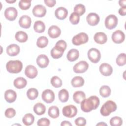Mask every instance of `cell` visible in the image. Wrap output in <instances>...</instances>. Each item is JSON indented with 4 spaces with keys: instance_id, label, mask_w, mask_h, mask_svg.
<instances>
[{
    "instance_id": "6da1fadb",
    "label": "cell",
    "mask_w": 126,
    "mask_h": 126,
    "mask_svg": "<svg viewBox=\"0 0 126 126\" xmlns=\"http://www.w3.org/2000/svg\"><path fill=\"white\" fill-rule=\"evenodd\" d=\"M117 106L115 102L112 100H108L105 102L100 108V114L103 116H108L112 112H115Z\"/></svg>"
},
{
    "instance_id": "7a4b0ae2",
    "label": "cell",
    "mask_w": 126,
    "mask_h": 126,
    "mask_svg": "<svg viewBox=\"0 0 126 126\" xmlns=\"http://www.w3.org/2000/svg\"><path fill=\"white\" fill-rule=\"evenodd\" d=\"M7 70L12 73H18L23 68V63L19 60H10L6 64Z\"/></svg>"
},
{
    "instance_id": "3957f363",
    "label": "cell",
    "mask_w": 126,
    "mask_h": 126,
    "mask_svg": "<svg viewBox=\"0 0 126 126\" xmlns=\"http://www.w3.org/2000/svg\"><path fill=\"white\" fill-rule=\"evenodd\" d=\"M89 37L85 32H80L74 36L72 39V42L75 45H80L88 42Z\"/></svg>"
},
{
    "instance_id": "277c9868",
    "label": "cell",
    "mask_w": 126,
    "mask_h": 126,
    "mask_svg": "<svg viewBox=\"0 0 126 126\" xmlns=\"http://www.w3.org/2000/svg\"><path fill=\"white\" fill-rule=\"evenodd\" d=\"M88 57L90 61L94 63H97L100 60L101 54L100 51L96 48H91L88 52Z\"/></svg>"
},
{
    "instance_id": "5b68a950",
    "label": "cell",
    "mask_w": 126,
    "mask_h": 126,
    "mask_svg": "<svg viewBox=\"0 0 126 126\" xmlns=\"http://www.w3.org/2000/svg\"><path fill=\"white\" fill-rule=\"evenodd\" d=\"M81 108L84 112H90L92 110L96 109L94 104L90 97L87 99H84L81 102Z\"/></svg>"
},
{
    "instance_id": "8992f818",
    "label": "cell",
    "mask_w": 126,
    "mask_h": 126,
    "mask_svg": "<svg viewBox=\"0 0 126 126\" xmlns=\"http://www.w3.org/2000/svg\"><path fill=\"white\" fill-rule=\"evenodd\" d=\"M63 116L66 117L71 118L75 116L77 113V109L73 105H68L64 106L62 109Z\"/></svg>"
},
{
    "instance_id": "52a82bcc",
    "label": "cell",
    "mask_w": 126,
    "mask_h": 126,
    "mask_svg": "<svg viewBox=\"0 0 126 126\" xmlns=\"http://www.w3.org/2000/svg\"><path fill=\"white\" fill-rule=\"evenodd\" d=\"M118 22V20L117 16L114 14H110L105 18V26L107 29L112 30L117 26Z\"/></svg>"
},
{
    "instance_id": "ba28073f",
    "label": "cell",
    "mask_w": 126,
    "mask_h": 126,
    "mask_svg": "<svg viewBox=\"0 0 126 126\" xmlns=\"http://www.w3.org/2000/svg\"><path fill=\"white\" fill-rule=\"evenodd\" d=\"M89 68V64L85 61H81L76 63L73 66V69L74 72L82 73L85 72Z\"/></svg>"
},
{
    "instance_id": "9c48e42d",
    "label": "cell",
    "mask_w": 126,
    "mask_h": 126,
    "mask_svg": "<svg viewBox=\"0 0 126 126\" xmlns=\"http://www.w3.org/2000/svg\"><path fill=\"white\" fill-rule=\"evenodd\" d=\"M42 100L47 103H51L54 101L55 94L50 89H46L43 91L41 94Z\"/></svg>"
},
{
    "instance_id": "30bf717a",
    "label": "cell",
    "mask_w": 126,
    "mask_h": 126,
    "mask_svg": "<svg viewBox=\"0 0 126 126\" xmlns=\"http://www.w3.org/2000/svg\"><path fill=\"white\" fill-rule=\"evenodd\" d=\"M4 14L6 19L9 21H12L17 18L18 11L14 7H9L5 10Z\"/></svg>"
},
{
    "instance_id": "8fae6325",
    "label": "cell",
    "mask_w": 126,
    "mask_h": 126,
    "mask_svg": "<svg viewBox=\"0 0 126 126\" xmlns=\"http://www.w3.org/2000/svg\"><path fill=\"white\" fill-rule=\"evenodd\" d=\"M86 20L89 25L94 26L98 24L100 21V18L97 14L94 12H91L87 16Z\"/></svg>"
},
{
    "instance_id": "7c38bea8",
    "label": "cell",
    "mask_w": 126,
    "mask_h": 126,
    "mask_svg": "<svg viewBox=\"0 0 126 126\" xmlns=\"http://www.w3.org/2000/svg\"><path fill=\"white\" fill-rule=\"evenodd\" d=\"M46 13V9L44 6L41 4H37L34 6L32 9L33 15L37 17H43Z\"/></svg>"
},
{
    "instance_id": "4fadbf2b",
    "label": "cell",
    "mask_w": 126,
    "mask_h": 126,
    "mask_svg": "<svg viewBox=\"0 0 126 126\" xmlns=\"http://www.w3.org/2000/svg\"><path fill=\"white\" fill-rule=\"evenodd\" d=\"M125 38L124 33L121 30L115 31L112 35V39L113 41L117 44L122 43Z\"/></svg>"
},
{
    "instance_id": "5bb4252c",
    "label": "cell",
    "mask_w": 126,
    "mask_h": 126,
    "mask_svg": "<svg viewBox=\"0 0 126 126\" xmlns=\"http://www.w3.org/2000/svg\"><path fill=\"white\" fill-rule=\"evenodd\" d=\"M36 63L40 68H45L47 67L49 64V60L46 55L41 54L37 57L36 59Z\"/></svg>"
},
{
    "instance_id": "9a60e30c",
    "label": "cell",
    "mask_w": 126,
    "mask_h": 126,
    "mask_svg": "<svg viewBox=\"0 0 126 126\" xmlns=\"http://www.w3.org/2000/svg\"><path fill=\"white\" fill-rule=\"evenodd\" d=\"M38 73L37 68L32 65H28L26 67L25 70V74L27 77L29 78H35Z\"/></svg>"
},
{
    "instance_id": "2e32d148",
    "label": "cell",
    "mask_w": 126,
    "mask_h": 126,
    "mask_svg": "<svg viewBox=\"0 0 126 126\" xmlns=\"http://www.w3.org/2000/svg\"><path fill=\"white\" fill-rule=\"evenodd\" d=\"M99 69L100 73L105 76H110L113 72L112 66L107 63H102L100 65Z\"/></svg>"
},
{
    "instance_id": "e0dca14e",
    "label": "cell",
    "mask_w": 126,
    "mask_h": 126,
    "mask_svg": "<svg viewBox=\"0 0 126 126\" xmlns=\"http://www.w3.org/2000/svg\"><path fill=\"white\" fill-rule=\"evenodd\" d=\"M32 23L31 18L26 15L22 16L19 20V24L21 27L24 29H28L30 27Z\"/></svg>"
},
{
    "instance_id": "ac0fdd59",
    "label": "cell",
    "mask_w": 126,
    "mask_h": 126,
    "mask_svg": "<svg viewBox=\"0 0 126 126\" xmlns=\"http://www.w3.org/2000/svg\"><path fill=\"white\" fill-rule=\"evenodd\" d=\"M20 47L16 44H10L6 48V53L9 56H17L20 53Z\"/></svg>"
},
{
    "instance_id": "d6986e66",
    "label": "cell",
    "mask_w": 126,
    "mask_h": 126,
    "mask_svg": "<svg viewBox=\"0 0 126 126\" xmlns=\"http://www.w3.org/2000/svg\"><path fill=\"white\" fill-rule=\"evenodd\" d=\"M64 52V50L63 48L58 45H55L51 50L50 53L53 58L57 59L61 58L63 56Z\"/></svg>"
},
{
    "instance_id": "ffe728a7",
    "label": "cell",
    "mask_w": 126,
    "mask_h": 126,
    "mask_svg": "<svg viewBox=\"0 0 126 126\" xmlns=\"http://www.w3.org/2000/svg\"><path fill=\"white\" fill-rule=\"evenodd\" d=\"M55 15L57 19L61 20H64L68 15V10L63 7H59L56 9Z\"/></svg>"
},
{
    "instance_id": "44dd1931",
    "label": "cell",
    "mask_w": 126,
    "mask_h": 126,
    "mask_svg": "<svg viewBox=\"0 0 126 126\" xmlns=\"http://www.w3.org/2000/svg\"><path fill=\"white\" fill-rule=\"evenodd\" d=\"M48 33L50 37L52 38H56L60 35L61 31L60 28L57 26L52 25L49 28L48 30Z\"/></svg>"
},
{
    "instance_id": "7402d4cb",
    "label": "cell",
    "mask_w": 126,
    "mask_h": 126,
    "mask_svg": "<svg viewBox=\"0 0 126 126\" xmlns=\"http://www.w3.org/2000/svg\"><path fill=\"white\" fill-rule=\"evenodd\" d=\"M17 98L16 93L11 89L6 90L4 93V98L8 103L14 102Z\"/></svg>"
},
{
    "instance_id": "603a6c76",
    "label": "cell",
    "mask_w": 126,
    "mask_h": 126,
    "mask_svg": "<svg viewBox=\"0 0 126 126\" xmlns=\"http://www.w3.org/2000/svg\"><path fill=\"white\" fill-rule=\"evenodd\" d=\"M94 39L97 43L103 44L107 41V37L105 33L102 32H98L94 34Z\"/></svg>"
},
{
    "instance_id": "cb8c5ba5",
    "label": "cell",
    "mask_w": 126,
    "mask_h": 126,
    "mask_svg": "<svg viewBox=\"0 0 126 126\" xmlns=\"http://www.w3.org/2000/svg\"><path fill=\"white\" fill-rule=\"evenodd\" d=\"M27 80L22 77L16 78L13 81V85L17 89H23L27 85Z\"/></svg>"
},
{
    "instance_id": "d4e9b609",
    "label": "cell",
    "mask_w": 126,
    "mask_h": 126,
    "mask_svg": "<svg viewBox=\"0 0 126 126\" xmlns=\"http://www.w3.org/2000/svg\"><path fill=\"white\" fill-rule=\"evenodd\" d=\"M86 98V94L85 93L81 91H76L74 93L73 95V100L76 103H81Z\"/></svg>"
},
{
    "instance_id": "484cf974",
    "label": "cell",
    "mask_w": 126,
    "mask_h": 126,
    "mask_svg": "<svg viewBox=\"0 0 126 126\" xmlns=\"http://www.w3.org/2000/svg\"><path fill=\"white\" fill-rule=\"evenodd\" d=\"M79 57V52L76 49H72L70 50L66 56L67 59L69 61L73 62L76 60Z\"/></svg>"
},
{
    "instance_id": "4316f807",
    "label": "cell",
    "mask_w": 126,
    "mask_h": 126,
    "mask_svg": "<svg viewBox=\"0 0 126 126\" xmlns=\"http://www.w3.org/2000/svg\"><path fill=\"white\" fill-rule=\"evenodd\" d=\"M84 79L81 76H76L74 77L71 80V85L74 88L81 87L84 84Z\"/></svg>"
},
{
    "instance_id": "83f0119b",
    "label": "cell",
    "mask_w": 126,
    "mask_h": 126,
    "mask_svg": "<svg viewBox=\"0 0 126 126\" xmlns=\"http://www.w3.org/2000/svg\"><path fill=\"white\" fill-rule=\"evenodd\" d=\"M34 112L37 115H42L44 114L46 111L45 105L41 103H37L33 106Z\"/></svg>"
},
{
    "instance_id": "f1b7e54d",
    "label": "cell",
    "mask_w": 126,
    "mask_h": 126,
    "mask_svg": "<svg viewBox=\"0 0 126 126\" xmlns=\"http://www.w3.org/2000/svg\"><path fill=\"white\" fill-rule=\"evenodd\" d=\"M58 97L62 102H66L69 98V93L67 90L65 89H61L58 93Z\"/></svg>"
},
{
    "instance_id": "f546056e",
    "label": "cell",
    "mask_w": 126,
    "mask_h": 126,
    "mask_svg": "<svg viewBox=\"0 0 126 126\" xmlns=\"http://www.w3.org/2000/svg\"><path fill=\"white\" fill-rule=\"evenodd\" d=\"M15 38L16 40L20 42H25L28 40V36L25 32L22 31H20L16 33Z\"/></svg>"
},
{
    "instance_id": "4dcf8cb0",
    "label": "cell",
    "mask_w": 126,
    "mask_h": 126,
    "mask_svg": "<svg viewBox=\"0 0 126 126\" xmlns=\"http://www.w3.org/2000/svg\"><path fill=\"white\" fill-rule=\"evenodd\" d=\"M48 114L53 119H56L59 116L60 112L58 107L56 106H52L48 109Z\"/></svg>"
},
{
    "instance_id": "1f68e13d",
    "label": "cell",
    "mask_w": 126,
    "mask_h": 126,
    "mask_svg": "<svg viewBox=\"0 0 126 126\" xmlns=\"http://www.w3.org/2000/svg\"><path fill=\"white\" fill-rule=\"evenodd\" d=\"M34 30L37 33H42L45 30L44 23L41 21H37L35 22L33 26Z\"/></svg>"
},
{
    "instance_id": "d6a6232c",
    "label": "cell",
    "mask_w": 126,
    "mask_h": 126,
    "mask_svg": "<svg viewBox=\"0 0 126 126\" xmlns=\"http://www.w3.org/2000/svg\"><path fill=\"white\" fill-rule=\"evenodd\" d=\"M34 121V117L32 114L31 113H28L25 114L22 119V122L23 124L26 126H30L32 125Z\"/></svg>"
},
{
    "instance_id": "836d02e7",
    "label": "cell",
    "mask_w": 126,
    "mask_h": 126,
    "mask_svg": "<svg viewBox=\"0 0 126 126\" xmlns=\"http://www.w3.org/2000/svg\"><path fill=\"white\" fill-rule=\"evenodd\" d=\"M38 95V90L34 88H30L27 92V96L30 100L35 99Z\"/></svg>"
},
{
    "instance_id": "e575fe53",
    "label": "cell",
    "mask_w": 126,
    "mask_h": 126,
    "mask_svg": "<svg viewBox=\"0 0 126 126\" xmlns=\"http://www.w3.org/2000/svg\"><path fill=\"white\" fill-rule=\"evenodd\" d=\"M111 89L110 88L106 85L102 86L99 89V94L100 95L103 97H107L110 96L111 94Z\"/></svg>"
},
{
    "instance_id": "d590c367",
    "label": "cell",
    "mask_w": 126,
    "mask_h": 126,
    "mask_svg": "<svg viewBox=\"0 0 126 126\" xmlns=\"http://www.w3.org/2000/svg\"><path fill=\"white\" fill-rule=\"evenodd\" d=\"M48 43V39L44 36L38 38L36 42V45L40 48H45Z\"/></svg>"
},
{
    "instance_id": "8d00e7d4",
    "label": "cell",
    "mask_w": 126,
    "mask_h": 126,
    "mask_svg": "<svg viewBox=\"0 0 126 126\" xmlns=\"http://www.w3.org/2000/svg\"><path fill=\"white\" fill-rule=\"evenodd\" d=\"M116 63L119 66H123L126 63V55L125 53H121L116 58Z\"/></svg>"
},
{
    "instance_id": "74e56055",
    "label": "cell",
    "mask_w": 126,
    "mask_h": 126,
    "mask_svg": "<svg viewBox=\"0 0 126 126\" xmlns=\"http://www.w3.org/2000/svg\"><path fill=\"white\" fill-rule=\"evenodd\" d=\"M51 84L55 88H60L62 85V81L57 76H54L51 79Z\"/></svg>"
},
{
    "instance_id": "f35d334b",
    "label": "cell",
    "mask_w": 126,
    "mask_h": 126,
    "mask_svg": "<svg viewBox=\"0 0 126 126\" xmlns=\"http://www.w3.org/2000/svg\"><path fill=\"white\" fill-rule=\"evenodd\" d=\"M109 123L112 126H120L123 124V120L120 117L115 116L110 119Z\"/></svg>"
},
{
    "instance_id": "ab89813d",
    "label": "cell",
    "mask_w": 126,
    "mask_h": 126,
    "mask_svg": "<svg viewBox=\"0 0 126 126\" xmlns=\"http://www.w3.org/2000/svg\"><path fill=\"white\" fill-rule=\"evenodd\" d=\"M86 11L85 6L83 4H77L74 8V12L76 13L79 16H81L85 13Z\"/></svg>"
},
{
    "instance_id": "60d3db41",
    "label": "cell",
    "mask_w": 126,
    "mask_h": 126,
    "mask_svg": "<svg viewBox=\"0 0 126 126\" xmlns=\"http://www.w3.org/2000/svg\"><path fill=\"white\" fill-rule=\"evenodd\" d=\"M69 21L73 25L77 24L80 21V16L75 12H72L69 16Z\"/></svg>"
},
{
    "instance_id": "b9f144b4",
    "label": "cell",
    "mask_w": 126,
    "mask_h": 126,
    "mask_svg": "<svg viewBox=\"0 0 126 126\" xmlns=\"http://www.w3.org/2000/svg\"><path fill=\"white\" fill-rule=\"evenodd\" d=\"M31 0H21L19 2V6L22 10H27L31 6Z\"/></svg>"
},
{
    "instance_id": "7bdbcfd3",
    "label": "cell",
    "mask_w": 126,
    "mask_h": 126,
    "mask_svg": "<svg viewBox=\"0 0 126 126\" xmlns=\"http://www.w3.org/2000/svg\"><path fill=\"white\" fill-rule=\"evenodd\" d=\"M4 114L6 117L8 118H12L15 116L16 111L13 108H8L5 110Z\"/></svg>"
},
{
    "instance_id": "ee69618b",
    "label": "cell",
    "mask_w": 126,
    "mask_h": 126,
    "mask_svg": "<svg viewBox=\"0 0 126 126\" xmlns=\"http://www.w3.org/2000/svg\"><path fill=\"white\" fill-rule=\"evenodd\" d=\"M37 124L38 126H48L50 124V121L48 119L46 118H42L38 120Z\"/></svg>"
},
{
    "instance_id": "f6af8a7d",
    "label": "cell",
    "mask_w": 126,
    "mask_h": 126,
    "mask_svg": "<svg viewBox=\"0 0 126 126\" xmlns=\"http://www.w3.org/2000/svg\"><path fill=\"white\" fill-rule=\"evenodd\" d=\"M75 124L78 126H84L86 124V120L83 117H78L75 120Z\"/></svg>"
},
{
    "instance_id": "bcb514c9",
    "label": "cell",
    "mask_w": 126,
    "mask_h": 126,
    "mask_svg": "<svg viewBox=\"0 0 126 126\" xmlns=\"http://www.w3.org/2000/svg\"><path fill=\"white\" fill-rule=\"evenodd\" d=\"M56 45H58L63 48L64 50L66 49L67 47V44L66 42L63 40H60L56 42Z\"/></svg>"
},
{
    "instance_id": "7dc6e473",
    "label": "cell",
    "mask_w": 126,
    "mask_h": 126,
    "mask_svg": "<svg viewBox=\"0 0 126 126\" xmlns=\"http://www.w3.org/2000/svg\"><path fill=\"white\" fill-rule=\"evenodd\" d=\"M44 2L45 4L49 7H53L56 3V1L55 0H44Z\"/></svg>"
},
{
    "instance_id": "c3c4849f",
    "label": "cell",
    "mask_w": 126,
    "mask_h": 126,
    "mask_svg": "<svg viewBox=\"0 0 126 126\" xmlns=\"http://www.w3.org/2000/svg\"><path fill=\"white\" fill-rule=\"evenodd\" d=\"M119 13L122 16H125L126 14V6L121 7L119 9Z\"/></svg>"
},
{
    "instance_id": "681fc988",
    "label": "cell",
    "mask_w": 126,
    "mask_h": 126,
    "mask_svg": "<svg viewBox=\"0 0 126 126\" xmlns=\"http://www.w3.org/2000/svg\"><path fill=\"white\" fill-rule=\"evenodd\" d=\"M61 126H72V124L68 121H63L61 124Z\"/></svg>"
},
{
    "instance_id": "f907efd6",
    "label": "cell",
    "mask_w": 126,
    "mask_h": 126,
    "mask_svg": "<svg viewBox=\"0 0 126 126\" xmlns=\"http://www.w3.org/2000/svg\"><path fill=\"white\" fill-rule=\"evenodd\" d=\"M126 0H120L119 1V5L121 7L126 6Z\"/></svg>"
},
{
    "instance_id": "816d5d0a",
    "label": "cell",
    "mask_w": 126,
    "mask_h": 126,
    "mask_svg": "<svg viewBox=\"0 0 126 126\" xmlns=\"http://www.w3.org/2000/svg\"><path fill=\"white\" fill-rule=\"evenodd\" d=\"M96 126H107V125L106 124H105V123L104 122H100L99 123H98Z\"/></svg>"
},
{
    "instance_id": "f5cc1de1",
    "label": "cell",
    "mask_w": 126,
    "mask_h": 126,
    "mask_svg": "<svg viewBox=\"0 0 126 126\" xmlns=\"http://www.w3.org/2000/svg\"><path fill=\"white\" fill-rule=\"evenodd\" d=\"M15 1H16V0H6V2H8V3H14L15 2Z\"/></svg>"
}]
</instances>
